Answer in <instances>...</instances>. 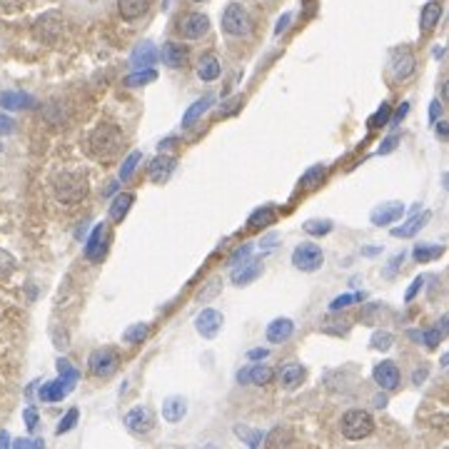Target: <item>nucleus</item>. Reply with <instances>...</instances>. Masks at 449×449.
Returning a JSON list of instances; mask_svg holds the SVG:
<instances>
[{"label":"nucleus","instance_id":"16","mask_svg":"<svg viewBox=\"0 0 449 449\" xmlns=\"http://www.w3.org/2000/svg\"><path fill=\"white\" fill-rule=\"evenodd\" d=\"M402 215H404V205L394 200V202H385V205H380V208L369 215V220H372L374 225L385 228V225H392V222L400 220Z\"/></svg>","mask_w":449,"mask_h":449},{"label":"nucleus","instance_id":"5","mask_svg":"<svg viewBox=\"0 0 449 449\" xmlns=\"http://www.w3.org/2000/svg\"><path fill=\"white\" fill-rule=\"evenodd\" d=\"M417 60L415 53L407 48V45H400L389 53V75H392L394 83H404L409 77L415 75Z\"/></svg>","mask_w":449,"mask_h":449},{"label":"nucleus","instance_id":"53","mask_svg":"<svg viewBox=\"0 0 449 449\" xmlns=\"http://www.w3.org/2000/svg\"><path fill=\"white\" fill-rule=\"evenodd\" d=\"M292 23V13H284L280 21H277V25H275V35H282L284 30H287V25Z\"/></svg>","mask_w":449,"mask_h":449},{"label":"nucleus","instance_id":"42","mask_svg":"<svg viewBox=\"0 0 449 449\" xmlns=\"http://www.w3.org/2000/svg\"><path fill=\"white\" fill-rule=\"evenodd\" d=\"M77 417H80V412H77V409L73 407V409H70V412H68V415L62 417V422H60V424H58V435H65V432H68V429H73V427H75V424H77Z\"/></svg>","mask_w":449,"mask_h":449},{"label":"nucleus","instance_id":"57","mask_svg":"<svg viewBox=\"0 0 449 449\" xmlns=\"http://www.w3.org/2000/svg\"><path fill=\"white\" fill-rule=\"evenodd\" d=\"M407 110H409V103H402V105H400V110L394 112V120H392V123H394V125H400L402 118L407 115Z\"/></svg>","mask_w":449,"mask_h":449},{"label":"nucleus","instance_id":"49","mask_svg":"<svg viewBox=\"0 0 449 449\" xmlns=\"http://www.w3.org/2000/svg\"><path fill=\"white\" fill-rule=\"evenodd\" d=\"M15 130V120L0 112V135H10Z\"/></svg>","mask_w":449,"mask_h":449},{"label":"nucleus","instance_id":"63","mask_svg":"<svg viewBox=\"0 0 449 449\" xmlns=\"http://www.w3.org/2000/svg\"><path fill=\"white\" fill-rule=\"evenodd\" d=\"M193 3H205V0H193Z\"/></svg>","mask_w":449,"mask_h":449},{"label":"nucleus","instance_id":"32","mask_svg":"<svg viewBox=\"0 0 449 449\" xmlns=\"http://www.w3.org/2000/svg\"><path fill=\"white\" fill-rule=\"evenodd\" d=\"M275 222V210L269 208V205H265V208H257L255 213H250L247 217V225L255 230H263L267 228V225H272Z\"/></svg>","mask_w":449,"mask_h":449},{"label":"nucleus","instance_id":"50","mask_svg":"<svg viewBox=\"0 0 449 449\" xmlns=\"http://www.w3.org/2000/svg\"><path fill=\"white\" fill-rule=\"evenodd\" d=\"M422 282H424V277H422V275H420V277H415V282H412V287H409V290L404 292V300H407V302H409V300H415V298H417V292H420Z\"/></svg>","mask_w":449,"mask_h":449},{"label":"nucleus","instance_id":"10","mask_svg":"<svg viewBox=\"0 0 449 449\" xmlns=\"http://www.w3.org/2000/svg\"><path fill=\"white\" fill-rule=\"evenodd\" d=\"M152 424H155V415H152V409L145 407V404H140V407L130 409L128 415H125V427L135 432V435H145L150 432Z\"/></svg>","mask_w":449,"mask_h":449},{"label":"nucleus","instance_id":"9","mask_svg":"<svg viewBox=\"0 0 449 449\" xmlns=\"http://www.w3.org/2000/svg\"><path fill=\"white\" fill-rule=\"evenodd\" d=\"M110 240H112L110 230L105 228V225H95V230L88 237V245H85V257L93 260V263L105 260V252L110 247Z\"/></svg>","mask_w":449,"mask_h":449},{"label":"nucleus","instance_id":"25","mask_svg":"<svg viewBox=\"0 0 449 449\" xmlns=\"http://www.w3.org/2000/svg\"><path fill=\"white\" fill-rule=\"evenodd\" d=\"M429 220H432V213H422V215H417V217H409V220L404 222L402 228H394L392 230V235L394 237H404V240H407V237H415Z\"/></svg>","mask_w":449,"mask_h":449},{"label":"nucleus","instance_id":"44","mask_svg":"<svg viewBox=\"0 0 449 449\" xmlns=\"http://www.w3.org/2000/svg\"><path fill=\"white\" fill-rule=\"evenodd\" d=\"M354 300H357V295H350V292H347V295H339V298H335V300L330 302V310H332V312L345 310L347 304H352Z\"/></svg>","mask_w":449,"mask_h":449},{"label":"nucleus","instance_id":"27","mask_svg":"<svg viewBox=\"0 0 449 449\" xmlns=\"http://www.w3.org/2000/svg\"><path fill=\"white\" fill-rule=\"evenodd\" d=\"M442 255H444V245H429V242L415 245V252H412V257L422 265L435 263V260H439Z\"/></svg>","mask_w":449,"mask_h":449},{"label":"nucleus","instance_id":"17","mask_svg":"<svg viewBox=\"0 0 449 449\" xmlns=\"http://www.w3.org/2000/svg\"><path fill=\"white\" fill-rule=\"evenodd\" d=\"M267 342H272V345H280V342H284V339H290L292 335H295V322L287 317H277L272 319L267 325Z\"/></svg>","mask_w":449,"mask_h":449},{"label":"nucleus","instance_id":"51","mask_svg":"<svg viewBox=\"0 0 449 449\" xmlns=\"http://www.w3.org/2000/svg\"><path fill=\"white\" fill-rule=\"evenodd\" d=\"M439 115H442V103H439V100H432V108H429V123L435 125L437 120H439Z\"/></svg>","mask_w":449,"mask_h":449},{"label":"nucleus","instance_id":"64","mask_svg":"<svg viewBox=\"0 0 449 449\" xmlns=\"http://www.w3.org/2000/svg\"><path fill=\"white\" fill-rule=\"evenodd\" d=\"M208 449H217V447H208Z\"/></svg>","mask_w":449,"mask_h":449},{"label":"nucleus","instance_id":"20","mask_svg":"<svg viewBox=\"0 0 449 449\" xmlns=\"http://www.w3.org/2000/svg\"><path fill=\"white\" fill-rule=\"evenodd\" d=\"M260 275H263V260H252V263L247 260L245 265L235 267V272H232V282H235L237 287H245V284L255 282Z\"/></svg>","mask_w":449,"mask_h":449},{"label":"nucleus","instance_id":"26","mask_svg":"<svg viewBox=\"0 0 449 449\" xmlns=\"http://www.w3.org/2000/svg\"><path fill=\"white\" fill-rule=\"evenodd\" d=\"M185 412H187L185 397H167L165 404H162V417H165L167 422H173V424L182 420Z\"/></svg>","mask_w":449,"mask_h":449},{"label":"nucleus","instance_id":"19","mask_svg":"<svg viewBox=\"0 0 449 449\" xmlns=\"http://www.w3.org/2000/svg\"><path fill=\"white\" fill-rule=\"evenodd\" d=\"M60 25H62L60 15H58V13H45L40 21L35 23V33L40 35V40L53 43L58 38V33H60Z\"/></svg>","mask_w":449,"mask_h":449},{"label":"nucleus","instance_id":"3","mask_svg":"<svg viewBox=\"0 0 449 449\" xmlns=\"http://www.w3.org/2000/svg\"><path fill=\"white\" fill-rule=\"evenodd\" d=\"M88 195V180L85 175H62L56 182V197L62 202V205H77Z\"/></svg>","mask_w":449,"mask_h":449},{"label":"nucleus","instance_id":"46","mask_svg":"<svg viewBox=\"0 0 449 449\" xmlns=\"http://www.w3.org/2000/svg\"><path fill=\"white\" fill-rule=\"evenodd\" d=\"M387 118H389V105H382L380 110L369 118V125H372V128H382V125L387 123Z\"/></svg>","mask_w":449,"mask_h":449},{"label":"nucleus","instance_id":"55","mask_svg":"<svg viewBox=\"0 0 449 449\" xmlns=\"http://www.w3.org/2000/svg\"><path fill=\"white\" fill-rule=\"evenodd\" d=\"M397 143H400V135H392V138H387V140H385V143H382L380 155H385V152L394 150V147H397Z\"/></svg>","mask_w":449,"mask_h":449},{"label":"nucleus","instance_id":"2","mask_svg":"<svg viewBox=\"0 0 449 449\" xmlns=\"http://www.w3.org/2000/svg\"><path fill=\"white\" fill-rule=\"evenodd\" d=\"M372 429H374V420L369 412H365V409H350V412H345L342 420H339V432H342V437L352 439V442H359V439L369 437L372 435Z\"/></svg>","mask_w":449,"mask_h":449},{"label":"nucleus","instance_id":"39","mask_svg":"<svg viewBox=\"0 0 449 449\" xmlns=\"http://www.w3.org/2000/svg\"><path fill=\"white\" fill-rule=\"evenodd\" d=\"M394 337L389 335V332H374L372 339H369V345L374 347V350H380V352H387L389 347H392Z\"/></svg>","mask_w":449,"mask_h":449},{"label":"nucleus","instance_id":"41","mask_svg":"<svg viewBox=\"0 0 449 449\" xmlns=\"http://www.w3.org/2000/svg\"><path fill=\"white\" fill-rule=\"evenodd\" d=\"M250 255H252V242L242 245L240 250L232 252V257H230V267H240V265H245L250 260Z\"/></svg>","mask_w":449,"mask_h":449},{"label":"nucleus","instance_id":"8","mask_svg":"<svg viewBox=\"0 0 449 449\" xmlns=\"http://www.w3.org/2000/svg\"><path fill=\"white\" fill-rule=\"evenodd\" d=\"M210 18L205 13H187L178 21V33L187 40H200L202 35H208Z\"/></svg>","mask_w":449,"mask_h":449},{"label":"nucleus","instance_id":"40","mask_svg":"<svg viewBox=\"0 0 449 449\" xmlns=\"http://www.w3.org/2000/svg\"><path fill=\"white\" fill-rule=\"evenodd\" d=\"M140 158H143V155H140L138 150L130 152V158L125 160L123 167H120V180H130V178H132V173H135V167H138Z\"/></svg>","mask_w":449,"mask_h":449},{"label":"nucleus","instance_id":"29","mask_svg":"<svg viewBox=\"0 0 449 449\" xmlns=\"http://www.w3.org/2000/svg\"><path fill=\"white\" fill-rule=\"evenodd\" d=\"M439 18H442V5L437 3V0H432V3H427V5L422 8V15H420V25L422 30H432L439 23Z\"/></svg>","mask_w":449,"mask_h":449},{"label":"nucleus","instance_id":"52","mask_svg":"<svg viewBox=\"0 0 449 449\" xmlns=\"http://www.w3.org/2000/svg\"><path fill=\"white\" fill-rule=\"evenodd\" d=\"M25 3H28V0H0V5L5 8L8 13H13V10H21Z\"/></svg>","mask_w":449,"mask_h":449},{"label":"nucleus","instance_id":"58","mask_svg":"<svg viewBox=\"0 0 449 449\" xmlns=\"http://www.w3.org/2000/svg\"><path fill=\"white\" fill-rule=\"evenodd\" d=\"M267 357V350L265 347H260V350H250L247 352V359H265Z\"/></svg>","mask_w":449,"mask_h":449},{"label":"nucleus","instance_id":"30","mask_svg":"<svg viewBox=\"0 0 449 449\" xmlns=\"http://www.w3.org/2000/svg\"><path fill=\"white\" fill-rule=\"evenodd\" d=\"M444 332H447V317L439 319V322H437L432 330L424 332V335H420V342L424 347H429V350H435V347L444 339Z\"/></svg>","mask_w":449,"mask_h":449},{"label":"nucleus","instance_id":"21","mask_svg":"<svg viewBox=\"0 0 449 449\" xmlns=\"http://www.w3.org/2000/svg\"><path fill=\"white\" fill-rule=\"evenodd\" d=\"M160 58H162L165 65L180 70L187 62V58H190V50H187V45H180V43H167L162 53H160Z\"/></svg>","mask_w":449,"mask_h":449},{"label":"nucleus","instance_id":"48","mask_svg":"<svg viewBox=\"0 0 449 449\" xmlns=\"http://www.w3.org/2000/svg\"><path fill=\"white\" fill-rule=\"evenodd\" d=\"M217 292H220V280H213V282L208 284V287H205V290L200 292V295H197V300H200V302H205V300H213L215 295H217Z\"/></svg>","mask_w":449,"mask_h":449},{"label":"nucleus","instance_id":"54","mask_svg":"<svg viewBox=\"0 0 449 449\" xmlns=\"http://www.w3.org/2000/svg\"><path fill=\"white\" fill-rule=\"evenodd\" d=\"M25 427H28V429H35V427H38V412H35L33 407L25 409Z\"/></svg>","mask_w":449,"mask_h":449},{"label":"nucleus","instance_id":"14","mask_svg":"<svg viewBox=\"0 0 449 449\" xmlns=\"http://www.w3.org/2000/svg\"><path fill=\"white\" fill-rule=\"evenodd\" d=\"M372 377H374V382H377L382 389H394L397 385H400V380H402L400 367L394 365V362H389V359H385V362H380V365L374 367Z\"/></svg>","mask_w":449,"mask_h":449},{"label":"nucleus","instance_id":"43","mask_svg":"<svg viewBox=\"0 0 449 449\" xmlns=\"http://www.w3.org/2000/svg\"><path fill=\"white\" fill-rule=\"evenodd\" d=\"M237 435H242V439L250 444V449H255L257 442L263 439V432H257V429H252V432H247L245 427H237Z\"/></svg>","mask_w":449,"mask_h":449},{"label":"nucleus","instance_id":"28","mask_svg":"<svg viewBox=\"0 0 449 449\" xmlns=\"http://www.w3.org/2000/svg\"><path fill=\"white\" fill-rule=\"evenodd\" d=\"M118 10L125 21H135L147 13V0H118Z\"/></svg>","mask_w":449,"mask_h":449},{"label":"nucleus","instance_id":"1","mask_svg":"<svg viewBox=\"0 0 449 449\" xmlns=\"http://www.w3.org/2000/svg\"><path fill=\"white\" fill-rule=\"evenodd\" d=\"M120 145H123V132L118 130V125L105 123L90 132V150L95 158H112Z\"/></svg>","mask_w":449,"mask_h":449},{"label":"nucleus","instance_id":"62","mask_svg":"<svg viewBox=\"0 0 449 449\" xmlns=\"http://www.w3.org/2000/svg\"><path fill=\"white\" fill-rule=\"evenodd\" d=\"M115 190H118V182H115V180H112V182H110V187H108V190H105V195L115 193Z\"/></svg>","mask_w":449,"mask_h":449},{"label":"nucleus","instance_id":"34","mask_svg":"<svg viewBox=\"0 0 449 449\" xmlns=\"http://www.w3.org/2000/svg\"><path fill=\"white\" fill-rule=\"evenodd\" d=\"M58 372H60V377H58V380H60L62 385H65V387H68V389L75 387L77 380H80V372H77L75 367L70 365V362H68V359H65V357L58 359Z\"/></svg>","mask_w":449,"mask_h":449},{"label":"nucleus","instance_id":"36","mask_svg":"<svg viewBox=\"0 0 449 449\" xmlns=\"http://www.w3.org/2000/svg\"><path fill=\"white\" fill-rule=\"evenodd\" d=\"M290 447V432L284 427L272 429V435L267 437V449H287Z\"/></svg>","mask_w":449,"mask_h":449},{"label":"nucleus","instance_id":"33","mask_svg":"<svg viewBox=\"0 0 449 449\" xmlns=\"http://www.w3.org/2000/svg\"><path fill=\"white\" fill-rule=\"evenodd\" d=\"M65 394H68V387H65L60 380H50L40 387V400L43 402H60Z\"/></svg>","mask_w":449,"mask_h":449},{"label":"nucleus","instance_id":"61","mask_svg":"<svg viewBox=\"0 0 449 449\" xmlns=\"http://www.w3.org/2000/svg\"><path fill=\"white\" fill-rule=\"evenodd\" d=\"M0 449H10V437H8V432H0Z\"/></svg>","mask_w":449,"mask_h":449},{"label":"nucleus","instance_id":"35","mask_svg":"<svg viewBox=\"0 0 449 449\" xmlns=\"http://www.w3.org/2000/svg\"><path fill=\"white\" fill-rule=\"evenodd\" d=\"M152 80H158V70L155 68H147V70H135L130 75L125 77V85L128 88H140V85H147Z\"/></svg>","mask_w":449,"mask_h":449},{"label":"nucleus","instance_id":"13","mask_svg":"<svg viewBox=\"0 0 449 449\" xmlns=\"http://www.w3.org/2000/svg\"><path fill=\"white\" fill-rule=\"evenodd\" d=\"M272 377H275V372H272V367H267V365H252L237 372V382H240V385H257V387L269 385Z\"/></svg>","mask_w":449,"mask_h":449},{"label":"nucleus","instance_id":"11","mask_svg":"<svg viewBox=\"0 0 449 449\" xmlns=\"http://www.w3.org/2000/svg\"><path fill=\"white\" fill-rule=\"evenodd\" d=\"M195 330L200 332L205 339L217 337V332L222 330V315L215 307H205V310L195 317Z\"/></svg>","mask_w":449,"mask_h":449},{"label":"nucleus","instance_id":"59","mask_svg":"<svg viewBox=\"0 0 449 449\" xmlns=\"http://www.w3.org/2000/svg\"><path fill=\"white\" fill-rule=\"evenodd\" d=\"M173 145H178V138H165L158 147L160 150H167V147H173Z\"/></svg>","mask_w":449,"mask_h":449},{"label":"nucleus","instance_id":"4","mask_svg":"<svg viewBox=\"0 0 449 449\" xmlns=\"http://www.w3.org/2000/svg\"><path fill=\"white\" fill-rule=\"evenodd\" d=\"M222 30L225 35H232V38H245L252 30V21H250V13L240 3H230L222 13Z\"/></svg>","mask_w":449,"mask_h":449},{"label":"nucleus","instance_id":"45","mask_svg":"<svg viewBox=\"0 0 449 449\" xmlns=\"http://www.w3.org/2000/svg\"><path fill=\"white\" fill-rule=\"evenodd\" d=\"M322 175H325V170L322 167H312V173H304V178H302V182L300 185L302 187H310V185H315V182H319L322 180Z\"/></svg>","mask_w":449,"mask_h":449},{"label":"nucleus","instance_id":"37","mask_svg":"<svg viewBox=\"0 0 449 449\" xmlns=\"http://www.w3.org/2000/svg\"><path fill=\"white\" fill-rule=\"evenodd\" d=\"M147 332H150V327L143 325V322H138V325H130L128 330L123 332V339H125V342H130V345H140V342L147 337Z\"/></svg>","mask_w":449,"mask_h":449},{"label":"nucleus","instance_id":"23","mask_svg":"<svg viewBox=\"0 0 449 449\" xmlns=\"http://www.w3.org/2000/svg\"><path fill=\"white\" fill-rule=\"evenodd\" d=\"M132 202H135V195L132 193H120L112 197L110 202V210H108V215H110V222H123V217L128 215V210L132 208Z\"/></svg>","mask_w":449,"mask_h":449},{"label":"nucleus","instance_id":"31","mask_svg":"<svg viewBox=\"0 0 449 449\" xmlns=\"http://www.w3.org/2000/svg\"><path fill=\"white\" fill-rule=\"evenodd\" d=\"M215 103V97L213 95H208V97H200V100H197V103L195 105H190V110L185 112V118H182V125H185V128H190V125H195L197 123V120L202 118V112L205 110H210V105Z\"/></svg>","mask_w":449,"mask_h":449},{"label":"nucleus","instance_id":"18","mask_svg":"<svg viewBox=\"0 0 449 449\" xmlns=\"http://www.w3.org/2000/svg\"><path fill=\"white\" fill-rule=\"evenodd\" d=\"M33 103V97L23 90H0V108H5V110H25Z\"/></svg>","mask_w":449,"mask_h":449},{"label":"nucleus","instance_id":"12","mask_svg":"<svg viewBox=\"0 0 449 449\" xmlns=\"http://www.w3.org/2000/svg\"><path fill=\"white\" fill-rule=\"evenodd\" d=\"M175 165H178V160L170 158V155H158V158L150 160V165H147V175L155 185H162L167 180L173 178L175 173Z\"/></svg>","mask_w":449,"mask_h":449},{"label":"nucleus","instance_id":"22","mask_svg":"<svg viewBox=\"0 0 449 449\" xmlns=\"http://www.w3.org/2000/svg\"><path fill=\"white\" fill-rule=\"evenodd\" d=\"M304 377H307V372H304V367L300 365V362H287V365L282 367V372H280V382H282V387H287V389L300 387L304 382Z\"/></svg>","mask_w":449,"mask_h":449},{"label":"nucleus","instance_id":"38","mask_svg":"<svg viewBox=\"0 0 449 449\" xmlns=\"http://www.w3.org/2000/svg\"><path fill=\"white\" fill-rule=\"evenodd\" d=\"M302 228H304V232H307V235L322 237V235H330L335 225H332L330 220H307Z\"/></svg>","mask_w":449,"mask_h":449},{"label":"nucleus","instance_id":"24","mask_svg":"<svg viewBox=\"0 0 449 449\" xmlns=\"http://www.w3.org/2000/svg\"><path fill=\"white\" fill-rule=\"evenodd\" d=\"M222 73L220 68V60L213 56V53H205V56L197 60V77L200 80H205V83H210V80H217Z\"/></svg>","mask_w":449,"mask_h":449},{"label":"nucleus","instance_id":"6","mask_svg":"<svg viewBox=\"0 0 449 449\" xmlns=\"http://www.w3.org/2000/svg\"><path fill=\"white\" fill-rule=\"evenodd\" d=\"M292 265L300 269V272H317L322 265H325V252L319 245L315 242H302L295 247L292 252Z\"/></svg>","mask_w":449,"mask_h":449},{"label":"nucleus","instance_id":"56","mask_svg":"<svg viewBox=\"0 0 449 449\" xmlns=\"http://www.w3.org/2000/svg\"><path fill=\"white\" fill-rule=\"evenodd\" d=\"M435 130H437V138H439V140H447L449 125L444 123V120H437V123H435Z\"/></svg>","mask_w":449,"mask_h":449},{"label":"nucleus","instance_id":"60","mask_svg":"<svg viewBox=\"0 0 449 449\" xmlns=\"http://www.w3.org/2000/svg\"><path fill=\"white\" fill-rule=\"evenodd\" d=\"M277 237H280V235H277V232H272V235H267V237H265V240H263V247H265V250H267V247H275L272 242H275Z\"/></svg>","mask_w":449,"mask_h":449},{"label":"nucleus","instance_id":"15","mask_svg":"<svg viewBox=\"0 0 449 449\" xmlns=\"http://www.w3.org/2000/svg\"><path fill=\"white\" fill-rule=\"evenodd\" d=\"M158 58H160L158 48H155L150 40H145V43H140V45H135V50H132V56H130V65L135 70H147L158 62Z\"/></svg>","mask_w":449,"mask_h":449},{"label":"nucleus","instance_id":"7","mask_svg":"<svg viewBox=\"0 0 449 449\" xmlns=\"http://www.w3.org/2000/svg\"><path fill=\"white\" fill-rule=\"evenodd\" d=\"M88 365H90V372L95 374V377H112L120 367V354L115 350H110V347H103V350H95V352L90 354Z\"/></svg>","mask_w":449,"mask_h":449},{"label":"nucleus","instance_id":"47","mask_svg":"<svg viewBox=\"0 0 449 449\" xmlns=\"http://www.w3.org/2000/svg\"><path fill=\"white\" fill-rule=\"evenodd\" d=\"M13 449H45L43 439H15Z\"/></svg>","mask_w":449,"mask_h":449}]
</instances>
